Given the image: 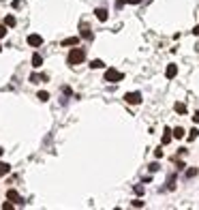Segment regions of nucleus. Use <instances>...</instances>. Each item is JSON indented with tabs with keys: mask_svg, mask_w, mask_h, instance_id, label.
Here are the masks:
<instances>
[{
	"mask_svg": "<svg viewBox=\"0 0 199 210\" xmlns=\"http://www.w3.org/2000/svg\"><path fill=\"white\" fill-rule=\"evenodd\" d=\"M7 37V26H0V39Z\"/></svg>",
	"mask_w": 199,
	"mask_h": 210,
	"instance_id": "nucleus-22",
	"label": "nucleus"
},
{
	"mask_svg": "<svg viewBox=\"0 0 199 210\" xmlns=\"http://www.w3.org/2000/svg\"><path fill=\"white\" fill-rule=\"evenodd\" d=\"M124 2H129V4H139L141 0H124Z\"/></svg>",
	"mask_w": 199,
	"mask_h": 210,
	"instance_id": "nucleus-28",
	"label": "nucleus"
},
{
	"mask_svg": "<svg viewBox=\"0 0 199 210\" xmlns=\"http://www.w3.org/2000/svg\"><path fill=\"white\" fill-rule=\"evenodd\" d=\"M94 15H96V19H99V22H107V9H96Z\"/></svg>",
	"mask_w": 199,
	"mask_h": 210,
	"instance_id": "nucleus-9",
	"label": "nucleus"
},
{
	"mask_svg": "<svg viewBox=\"0 0 199 210\" xmlns=\"http://www.w3.org/2000/svg\"><path fill=\"white\" fill-rule=\"evenodd\" d=\"M131 204H133V206H135V208H143V202H141V199H133V202H131Z\"/></svg>",
	"mask_w": 199,
	"mask_h": 210,
	"instance_id": "nucleus-20",
	"label": "nucleus"
},
{
	"mask_svg": "<svg viewBox=\"0 0 199 210\" xmlns=\"http://www.w3.org/2000/svg\"><path fill=\"white\" fill-rule=\"evenodd\" d=\"M7 197L11 199V202H17V204H24V199L19 197V193H17L15 189H9V191H7Z\"/></svg>",
	"mask_w": 199,
	"mask_h": 210,
	"instance_id": "nucleus-5",
	"label": "nucleus"
},
{
	"mask_svg": "<svg viewBox=\"0 0 199 210\" xmlns=\"http://www.w3.org/2000/svg\"><path fill=\"white\" fill-rule=\"evenodd\" d=\"M143 191H146L143 185H135V193H137V195H143Z\"/></svg>",
	"mask_w": 199,
	"mask_h": 210,
	"instance_id": "nucleus-19",
	"label": "nucleus"
},
{
	"mask_svg": "<svg viewBox=\"0 0 199 210\" xmlns=\"http://www.w3.org/2000/svg\"><path fill=\"white\" fill-rule=\"evenodd\" d=\"M82 37L86 39V41H92V39H94L92 30H90V28H88V26H86V24H82Z\"/></svg>",
	"mask_w": 199,
	"mask_h": 210,
	"instance_id": "nucleus-8",
	"label": "nucleus"
},
{
	"mask_svg": "<svg viewBox=\"0 0 199 210\" xmlns=\"http://www.w3.org/2000/svg\"><path fill=\"white\" fill-rule=\"evenodd\" d=\"M193 122H195V124H199V111L195 114V116H193Z\"/></svg>",
	"mask_w": 199,
	"mask_h": 210,
	"instance_id": "nucleus-27",
	"label": "nucleus"
},
{
	"mask_svg": "<svg viewBox=\"0 0 199 210\" xmlns=\"http://www.w3.org/2000/svg\"><path fill=\"white\" fill-rule=\"evenodd\" d=\"M154 157H156V159H161V157H163V150H161V148L154 150Z\"/></svg>",
	"mask_w": 199,
	"mask_h": 210,
	"instance_id": "nucleus-25",
	"label": "nucleus"
},
{
	"mask_svg": "<svg viewBox=\"0 0 199 210\" xmlns=\"http://www.w3.org/2000/svg\"><path fill=\"white\" fill-rule=\"evenodd\" d=\"M0 51H2V45H0Z\"/></svg>",
	"mask_w": 199,
	"mask_h": 210,
	"instance_id": "nucleus-30",
	"label": "nucleus"
},
{
	"mask_svg": "<svg viewBox=\"0 0 199 210\" xmlns=\"http://www.w3.org/2000/svg\"><path fill=\"white\" fill-rule=\"evenodd\" d=\"M4 26L13 28V26H15V17H13V15H7V17H4Z\"/></svg>",
	"mask_w": 199,
	"mask_h": 210,
	"instance_id": "nucleus-17",
	"label": "nucleus"
},
{
	"mask_svg": "<svg viewBox=\"0 0 199 210\" xmlns=\"http://www.w3.org/2000/svg\"><path fill=\"white\" fill-rule=\"evenodd\" d=\"M148 167H150V172H156V170H159V163H150Z\"/></svg>",
	"mask_w": 199,
	"mask_h": 210,
	"instance_id": "nucleus-23",
	"label": "nucleus"
},
{
	"mask_svg": "<svg viewBox=\"0 0 199 210\" xmlns=\"http://www.w3.org/2000/svg\"><path fill=\"white\" fill-rule=\"evenodd\" d=\"M2 210H13V204H7V202H4V204H2Z\"/></svg>",
	"mask_w": 199,
	"mask_h": 210,
	"instance_id": "nucleus-24",
	"label": "nucleus"
},
{
	"mask_svg": "<svg viewBox=\"0 0 199 210\" xmlns=\"http://www.w3.org/2000/svg\"><path fill=\"white\" fill-rule=\"evenodd\" d=\"M174 110L178 111V114H186V105H184V103H176V105H174Z\"/></svg>",
	"mask_w": 199,
	"mask_h": 210,
	"instance_id": "nucleus-16",
	"label": "nucleus"
},
{
	"mask_svg": "<svg viewBox=\"0 0 199 210\" xmlns=\"http://www.w3.org/2000/svg\"><path fill=\"white\" fill-rule=\"evenodd\" d=\"M171 137H174V131L165 129V133H163V139H161V142H163V144H169V142H171Z\"/></svg>",
	"mask_w": 199,
	"mask_h": 210,
	"instance_id": "nucleus-13",
	"label": "nucleus"
},
{
	"mask_svg": "<svg viewBox=\"0 0 199 210\" xmlns=\"http://www.w3.org/2000/svg\"><path fill=\"white\" fill-rule=\"evenodd\" d=\"M103 67H105V62L99 60V58H94V60L90 62V69H103Z\"/></svg>",
	"mask_w": 199,
	"mask_h": 210,
	"instance_id": "nucleus-14",
	"label": "nucleus"
},
{
	"mask_svg": "<svg viewBox=\"0 0 199 210\" xmlns=\"http://www.w3.org/2000/svg\"><path fill=\"white\" fill-rule=\"evenodd\" d=\"M193 35H199V26H195V28H193Z\"/></svg>",
	"mask_w": 199,
	"mask_h": 210,
	"instance_id": "nucleus-29",
	"label": "nucleus"
},
{
	"mask_svg": "<svg viewBox=\"0 0 199 210\" xmlns=\"http://www.w3.org/2000/svg\"><path fill=\"white\" fill-rule=\"evenodd\" d=\"M39 99H41V101H47V99H49V94L43 90V92H39Z\"/></svg>",
	"mask_w": 199,
	"mask_h": 210,
	"instance_id": "nucleus-21",
	"label": "nucleus"
},
{
	"mask_svg": "<svg viewBox=\"0 0 199 210\" xmlns=\"http://www.w3.org/2000/svg\"><path fill=\"white\" fill-rule=\"evenodd\" d=\"M79 43V37H69L62 41V47H69V45H77Z\"/></svg>",
	"mask_w": 199,
	"mask_h": 210,
	"instance_id": "nucleus-10",
	"label": "nucleus"
},
{
	"mask_svg": "<svg viewBox=\"0 0 199 210\" xmlns=\"http://www.w3.org/2000/svg\"><path fill=\"white\" fill-rule=\"evenodd\" d=\"M165 75H167V79H174L178 75V67L176 64H167V69H165Z\"/></svg>",
	"mask_w": 199,
	"mask_h": 210,
	"instance_id": "nucleus-6",
	"label": "nucleus"
},
{
	"mask_svg": "<svg viewBox=\"0 0 199 210\" xmlns=\"http://www.w3.org/2000/svg\"><path fill=\"white\" fill-rule=\"evenodd\" d=\"M28 45L30 47H41L43 45V37L41 35H28Z\"/></svg>",
	"mask_w": 199,
	"mask_h": 210,
	"instance_id": "nucleus-4",
	"label": "nucleus"
},
{
	"mask_svg": "<svg viewBox=\"0 0 199 210\" xmlns=\"http://www.w3.org/2000/svg\"><path fill=\"white\" fill-rule=\"evenodd\" d=\"M30 82H32V84H41V82H47V75L45 73H32L30 75Z\"/></svg>",
	"mask_w": 199,
	"mask_h": 210,
	"instance_id": "nucleus-7",
	"label": "nucleus"
},
{
	"mask_svg": "<svg viewBox=\"0 0 199 210\" xmlns=\"http://www.w3.org/2000/svg\"><path fill=\"white\" fill-rule=\"evenodd\" d=\"M122 79V73L116 71V69H107L105 71V82H120Z\"/></svg>",
	"mask_w": 199,
	"mask_h": 210,
	"instance_id": "nucleus-2",
	"label": "nucleus"
},
{
	"mask_svg": "<svg viewBox=\"0 0 199 210\" xmlns=\"http://www.w3.org/2000/svg\"><path fill=\"white\" fill-rule=\"evenodd\" d=\"M195 174H197V170H188V172H186V176H188V178H193Z\"/></svg>",
	"mask_w": 199,
	"mask_h": 210,
	"instance_id": "nucleus-26",
	"label": "nucleus"
},
{
	"mask_svg": "<svg viewBox=\"0 0 199 210\" xmlns=\"http://www.w3.org/2000/svg\"><path fill=\"white\" fill-rule=\"evenodd\" d=\"M83 58H86V51H83L82 47H73V50L69 51V56H67V62H69L71 67H75V64H82Z\"/></svg>",
	"mask_w": 199,
	"mask_h": 210,
	"instance_id": "nucleus-1",
	"label": "nucleus"
},
{
	"mask_svg": "<svg viewBox=\"0 0 199 210\" xmlns=\"http://www.w3.org/2000/svg\"><path fill=\"white\" fill-rule=\"evenodd\" d=\"M197 135H199V131H197V129H193V131H188V142H193V139H197Z\"/></svg>",
	"mask_w": 199,
	"mask_h": 210,
	"instance_id": "nucleus-18",
	"label": "nucleus"
},
{
	"mask_svg": "<svg viewBox=\"0 0 199 210\" xmlns=\"http://www.w3.org/2000/svg\"><path fill=\"white\" fill-rule=\"evenodd\" d=\"M184 133H186V131H184L182 127H176V129H174V137H176V139H182Z\"/></svg>",
	"mask_w": 199,
	"mask_h": 210,
	"instance_id": "nucleus-15",
	"label": "nucleus"
},
{
	"mask_svg": "<svg viewBox=\"0 0 199 210\" xmlns=\"http://www.w3.org/2000/svg\"><path fill=\"white\" fill-rule=\"evenodd\" d=\"M124 101H126L129 105H139L141 103V94L139 92H126V94H124Z\"/></svg>",
	"mask_w": 199,
	"mask_h": 210,
	"instance_id": "nucleus-3",
	"label": "nucleus"
},
{
	"mask_svg": "<svg viewBox=\"0 0 199 210\" xmlns=\"http://www.w3.org/2000/svg\"><path fill=\"white\" fill-rule=\"evenodd\" d=\"M41 64H43V56H41V54H35V56H32V67L39 69Z\"/></svg>",
	"mask_w": 199,
	"mask_h": 210,
	"instance_id": "nucleus-12",
	"label": "nucleus"
},
{
	"mask_svg": "<svg viewBox=\"0 0 199 210\" xmlns=\"http://www.w3.org/2000/svg\"><path fill=\"white\" fill-rule=\"evenodd\" d=\"M9 172H11V165L4 163V161H0V176H7Z\"/></svg>",
	"mask_w": 199,
	"mask_h": 210,
	"instance_id": "nucleus-11",
	"label": "nucleus"
}]
</instances>
